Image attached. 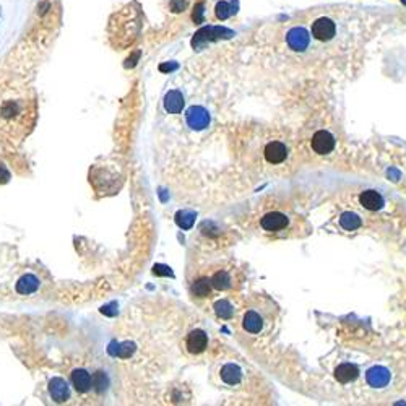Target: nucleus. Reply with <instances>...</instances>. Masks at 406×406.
Instances as JSON below:
<instances>
[{
  "instance_id": "5701e85b",
  "label": "nucleus",
  "mask_w": 406,
  "mask_h": 406,
  "mask_svg": "<svg viewBox=\"0 0 406 406\" xmlns=\"http://www.w3.org/2000/svg\"><path fill=\"white\" fill-rule=\"evenodd\" d=\"M234 12H236V10H231V7H229V4H227V2H220L216 5V16L220 20H226L227 16H231Z\"/></svg>"
},
{
  "instance_id": "f257e3e1",
  "label": "nucleus",
  "mask_w": 406,
  "mask_h": 406,
  "mask_svg": "<svg viewBox=\"0 0 406 406\" xmlns=\"http://www.w3.org/2000/svg\"><path fill=\"white\" fill-rule=\"evenodd\" d=\"M36 100L28 91H0V142L22 145L36 124Z\"/></svg>"
},
{
  "instance_id": "0eeeda50",
  "label": "nucleus",
  "mask_w": 406,
  "mask_h": 406,
  "mask_svg": "<svg viewBox=\"0 0 406 406\" xmlns=\"http://www.w3.org/2000/svg\"><path fill=\"white\" fill-rule=\"evenodd\" d=\"M365 382L374 389H383L390 383V371L382 365H374L372 369L365 372Z\"/></svg>"
},
{
  "instance_id": "423d86ee",
  "label": "nucleus",
  "mask_w": 406,
  "mask_h": 406,
  "mask_svg": "<svg viewBox=\"0 0 406 406\" xmlns=\"http://www.w3.org/2000/svg\"><path fill=\"white\" fill-rule=\"evenodd\" d=\"M311 143H312V150L317 154H328L333 151V148H335V138L330 132L319 130V132L314 133Z\"/></svg>"
},
{
  "instance_id": "6e6552de",
  "label": "nucleus",
  "mask_w": 406,
  "mask_h": 406,
  "mask_svg": "<svg viewBox=\"0 0 406 406\" xmlns=\"http://www.w3.org/2000/svg\"><path fill=\"white\" fill-rule=\"evenodd\" d=\"M49 395L55 403H65L70 398V385L61 377H54L49 382Z\"/></svg>"
},
{
  "instance_id": "f8f14e48",
  "label": "nucleus",
  "mask_w": 406,
  "mask_h": 406,
  "mask_svg": "<svg viewBox=\"0 0 406 406\" xmlns=\"http://www.w3.org/2000/svg\"><path fill=\"white\" fill-rule=\"evenodd\" d=\"M70 379L73 389L78 393H88L93 390V375L86 369H75Z\"/></svg>"
},
{
  "instance_id": "ddd939ff",
  "label": "nucleus",
  "mask_w": 406,
  "mask_h": 406,
  "mask_svg": "<svg viewBox=\"0 0 406 406\" xmlns=\"http://www.w3.org/2000/svg\"><path fill=\"white\" fill-rule=\"evenodd\" d=\"M210 283L216 291H227L234 286V275L231 270H218L210 278Z\"/></svg>"
},
{
  "instance_id": "39448f33",
  "label": "nucleus",
  "mask_w": 406,
  "mask_h": 406,
  "mask_svg": "<svg viewBox=\"0 0 406 406\" xmlns=\"http://www.w3.org/2000/svg\"><path fill=\"white\" fill-rule=\"evenodd\" d=\"M286 43H288L289 49L294 52H304L307 47H309L311 37L309 33L305 31L304 28H293L286 34Z\"/></svg>"
},
{
  "instance_id": "4468645a",
  "label": "nucleus",
  "mask_w": 406,
  "mask_h": 406,
  "mask_svg": "<svg viewBox=\"0 0 406 406\" xmlns=\"http://www.w3.org/2000/svg\"><path fill=\"white\" fill-rule=\"evenodd\" d=\"M220 377L226 385H237L242 380V371L237 364H224L220 371Z\"/></svg>"
},
{
  "instance_id": "bb28decb",
  "label": "nucleus",
  "mask_w": 406,
  "mask_h": 406,
  "mask_svg": "<svg viewBox=\"0 0 406 406\" xmlns=\"http://www.w3.org/2000/svg\"><path fill=\"white\" fill-rule=\"evenodd\" d=\"M47 8H49V2H43L41 5L37 7V10H41V15H44L47 12Z\"/></svg>"
},
{
  "instance_id": "412c9836",
  "label": "nucleus",
  "mask_w": 406,
  "mask_h": 406,
  "mask_svg": "<svg viewBox=\"0 0 406 406\" xmlns=\"http://www.w3.org/2000/svg\"><path fill=\"white\" fill-rule=\"evenodd\" d=\"M215 312H216L218 317H220V319H223V320H229L231 317H233V314H234V307L231 305L229 301L221 299V301L215 302Z\"/></svg>"
},
{
  "instance_id": "f3484780",
  "label": "nucleus",
  "mask_w": 406,
  "mask_h": 406,
  "mask_svg": "<svg viewBox=\"0 0 406 406\" xmlns=\"http://www.w3.org/2000/svg\"><path fill=\"white\" fill-rule=\"evenodd\" d=\"M358 375H359V369L356 368L354 364H350V362L340 364L335 371V379L341 383L353 382V380L358 379Z\"/></svg>"
},
{
  "instance_id": "a211bd4d",
  "label": "nucleus",
  "mask_w": 406,
  "mask_h": 406,
  "mask_svg": "<svg viewBox=\"0 0 406 406\" xmlns=\"http://www.w3.org/2000/svg\"><path fill=\"white\" fill-rule=\"evenodd\" d=\"M361 218L356 215V213H351V211H346L340 216V226L343 227L344 231H356L361 227Z\"/></svg>"
},
{
  "instance_id": "b1692460",
  "label": "nucleus",
  "mask_w": 406,
  "mask_h": 406,
  "mask_svg": "<svg viewBox=\"0 0 406 406\" xmlns=\"http://www.w3.org/2000/svg\"><path fill=\"white\" fill-rule=\"evenodd\" d=\"M185 4H187V0H171V10L174 13H179L185 8Z\"/></svg>"
},
{
  "instance_id": "7ed1b4c3",
  "label": "nucleus",
  "mask_w": 406,
  "mask_h": 406,
  "mask_svg": "<svg viewBox=\"0 0 406 406\" xmlns=\"http://www.w3.org/2000/svg\"><path fill=\"white\" fill-rule=\"evenodd\" d=\"M260 226L266 233H280L289 226V218L281 211H270L260 218Z\"/></svg>"
},
{
  "instance_id": "dca6fc26",
  "label": "nucleus",
  "mask_w": 406,
  "mask_h": 406,
  "mask_svg": "<svg viewBox=\"0 0 406 406\" xmlns=\"http://www.w3.org/2000/svg\"><path fill=\"white\" fill-rule=\"evenodd\" d=\"M184 96L181 91H177V90H172L166 94L164 98V109L169 114H179L182 112V109H184Z\"/></svg>"
},
{
  "instance_id": "aec40b11",
  "label": "nucleus",
  "mask_w": 406,
  "mask_h": 406,
  "mask_svg": "<svg viewBox=\"0 0 406 406\" xmlns=\"http://www.w3.org/2000/svg\"><path fill=\"white\" fill-rule=\"evenodd\" d=\"M176 224L182 227V229H190L195 223V213L194 211H189V210H182V211H177L176 213Z\"/></svg>"
},
{
  "instance_id": "a878e982",
  "label": "nucleus",
  "mask_w": 406,
  "mask_h": 406,
  "mask_svg": "<svg viewBox=\"0 0 406 406\" xmlns=\"http://www.w3.org/2000/svg\"><path fill=\"white\" fill-rule=\"evenodd\" d=\"M10 179V172L4 164H0V182H7Z\"/></svg>"
},
{
  "instance_id": "393cba45",
  "label": "nucleus",
  "mask_w": 406,
  "mask_h": 406,
  "mask_svg": "<svg viewBox=\"0 0 406 406\" xmlns=\"http://www.w3.org/2000/svg\"><path fill=\"white\" fill-rule=\"evenodd\" d=\"M194 20H195L197 23H202V20H203V2H199V4L195 5Z\"/></svg>"
},
{
  "instance_id": "9b49d317",
  "label": "nucleus",
  "mask_w": 406,
  "mask_h": 406,
  "mask_svg": "<svg viewBox=\"0 0 406 406\" xmlns=\"http://www.w3.org/2000/svg\"><path fill=\"white\" fill-rule=\"evenodd\" d=\"M265 160L270 164H280L288 158V148L281 142H270L265 146Z\"/></svg>"
},
{
  "instance_id": "9d476101",
  "label": "nucleus",
  "mask_w": 406,
  "mask_h": 406,
  "mask_svg": "<svg viewBox=\"0 0 406 406\" xmlns=\"http://www.w3.org/2000/svg\"><path fill=\"white\" fill-rule=\"evenodd\" d=\"M208 346V336L203 330H194L187 335L185 348L192 354H200L206 350Z\"/></svg>"
},
{
  "instance_id": "2eb2a0df",
  "label": "nucleus",
  "mask_w": 406,
  "mask_h": 406,
  "mask_svg": "<svg viewBox=\"0 0 406 406\" xmlns=\"http://www.w3.org/2000/svg\"><path fill=\"white\" fill-rule=\"evenodd\" d=\"M361 205L369 211H377L383 206V197L375 190H365L359 197Z\"/></svg>"
},
{
  "instance_id": "20e7f679",
  "label": "nucleus",
  "mask_w": 406,
  "mask_h": 406,
  "mask_svg": "<svg viewBox=\"0 0 406 406\" xmlns=\"http://www.w3.org/2000/svg\"><path fill=\"white\" fill-rule=\"evenodd\" d=\"M185 121L192 130H203L210 125V114L202 106H192L185 114Z\"/></svg>"
},
{
  "instance_id": "1a4fd4ad",
  "label": "nucleus",
  "mask_w": 406,
  "mask_h": 406,
  "mask_svg": "<svg viewBox=\"0 0 406 406\" xmlns=\"http://www.w3.org/2000/svg\"><path fill=\"white\" fill-rule=\"evenodd\" d=\"M336 33V26L328 18H319L312 25V34L319 41H330Z\"/></svg>"
},
{
  "instance_id": "f03ea898",
  "label": "nucleus",
  "mask_w": 406,
  "mask_h": 406,
  "mask_svg": "<svg viewBox=\"0 0 406 406\" xmlns=\"http://www.w3.org/2000/svg\"><path fill=\"white\" fill-rule=\"evenodd\" d=\"M276 314H278V309L270 299L257 298L244 314L242 328L254 336L263 335L270 330L276 319Z\"/></svg>"
},
{
  "instance_id": "6ab92c4d",
  "label": "nucleus",
  "mask_w": 406,
  "mask_h": 406,
  "mask_svg": "<svg viewBox=\"0 0 406 406\" xmlns=\"http://www.w3.org/2000/svg\"><path fill=\"white\" fill-rule=\"evenodd\" d=\"M37 286H39V281L34 278V276L26 275L16 283V291L20 294H29V293H34L37 289Z\"/></svg>"
},
{
  "instance_id": "4be33fe9",
  "label": "nucleus",
  "mask_w": 406,
  "mask_h": 406,
  "mask_svg": "<svg viewBox=\"0 0 406 406\" xmlns=\"http://www.w3.org/2000/svg\"><path fill=\"white\" fill-rule=\"evenodd\" d=\"M210 288H211L210 280H208V278H199L192 284V293L195 296H199V298H206V296L210 294Z\"/></svg>"
}]
</instances>
